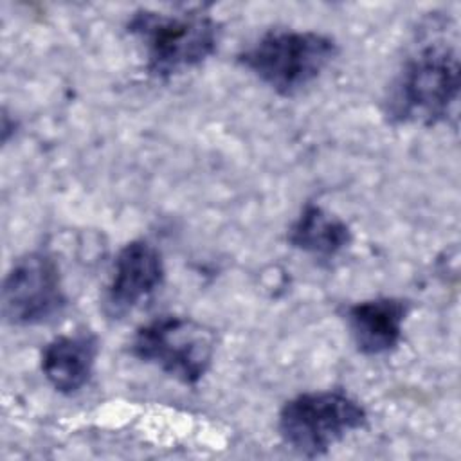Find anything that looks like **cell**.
Returning a JSON list of instances; mask_svg holds the SVG:
<instances>
[{
    "mask_svg": "<svg viewBox=\"0 0 461 461\" xmlns=\"http://www.w3.org/2000/svg\"><path fill=\"white\" fill-rule=\"evenodd\" d=\"M166 279L164 258L158 247L144 238L128 241L113 258L103 292V312L122 319L148 301Z\"/></svg>",
    "mask_w": 461,
    "mask_h": 461,
    "instance_id": "obj_7",
    "label": "cell"
},
{
    "mask_svg": "<svg viewBox=\"0 0 461 461\" xmlns=\"http://www.w3.org/2000/svg\"><path fill=\"white\" fill-rule=\"evenodd\" d=\"M459 54L447 40L420 43L402 63L385 97L384 115L394 126L445 122L459 99Z\"/></svg>",
    "mask_w": 461,
    "mask_h": 461,
    "instance_id": "obj_1",
    "label": "cell"
},
{
    "mask_svg": "<svg viewBox=\"0 0 461 461\" xmlns=\"http://www.w3.org/2000/svg\"><path fill=\"white\" fill-rule=\"evenodd\" d=\"M335 38L317 31L270 29L238 54V63L276 94L292 97L335 61Z\"/></svg>",
    "mask_w": 461,
    "mask_h": 461,
    "instance_id": "obj_3",
    "label": "cell"
},
{
    "mask_svg": "<svg viewBox=\"0 0 461 461\" xmlns=\"http://www.w3.org/2000/svg\"><path fill=\"white\" fill-rule=\"evenodd\" d=\"M411 303L402 297H373L344 310L346 328L358 353L382 357L394 351L403 337Z\"/></svg>",
    "mask_w": 461,
    "mask_h": 461,
    "instance_id": "obj_8",
    "label": "cell"
},
{
    "mask_svg": "<svg viewBox=\"0 0 461 461\" xmlns=\"http://www.w3.org/2000/svg\"><path fill=\"white\" fill-rule=\"evenodd\" d=\"M126 31L142 49L146 72L157 79L203 65L221 40V23L205 7L171 13L140 7L130 14Z\"/></svg>",
    "mask_w": 461,
    "mask_h": 461,
    "instance_id": "obj_2",
    "label": "cell"
},
{
    "mask_svg": "<svg viewBox=\"0 0 461 461\" xmlns=\"http://www.w3.org/2000/svg\"><path fill=\"white\" fill-rule=\"evenodd\" d=\"M366 425V407L340 389L299 393L286 400L277 414L281 441L304 457L324 456Z\"/></svg>",
    "mask_w": 461,
    "mask_h": 461,
    "instance_id": "obj_4",
    "label": "cell"
},
{
    "mask_svg": "<svg viewBox=\"0 0 461 461\" xmlns=\"http://www.w3.org/2000/svg\"><path fill=\"white\" fill-rule=\"evenodd\" d=\"M99 355V339L88 330L58 335L49 340L40 357L47 384L59 394H76L94 376Z\"/></svg>",
    "mask_w": 461,
    "mask_h": 461,
    "instance_id": "obj_9",
    "label": "cell"
},
{
    "mask_svg": "<svg viewBox=\"0 0 461 461\" xmlns=\"http://www.w3.org/2000/svg\"><path fill=\"white\" fill-rule=\"evenodd\" d=\"M353 241L351 227L319 203L308 202L288 225L286 243L315 258L331 259Z\"/></svg>",
    "mask_w": 461,
    "mask_h": 461,
    "instance_id": "obj_10",
    "label": "cell"
},
{
    "mask_svg": "<svg viewBox=\"0 0 461 461\" xmlns=\"http://www.w3.org/2000/svg\"><path fill=\"white\" fill-rule=\"evenodd\" d=\"M128 351L176 382L194 387L212 366L216 333L185 315H158L135 330Z\"/></svg>",
    "mask_w": 461,
    "mask_h": 461,
    "instance_id": "obj_5",
    "label": "cell"
},
{
    "mask_svg": "<svg viewBox=\"0 0 461 461\" xmlns=\"http://www.w3.org/2000/svg\"><path fill=\"white\" fill-rule=\"evenodd\" d=\"M59 263L45 250H31L14 259L2 286V315L7 324L31 328L49 324L65 312Z\"/></svg>",
    "mask_w": 461,
    "mask_h": 461,
    "instance_id": "obj_6",
    "label": "cell"
}]
</instances>
